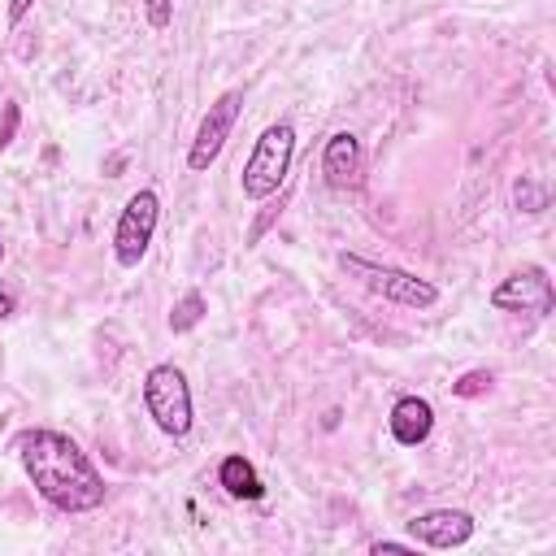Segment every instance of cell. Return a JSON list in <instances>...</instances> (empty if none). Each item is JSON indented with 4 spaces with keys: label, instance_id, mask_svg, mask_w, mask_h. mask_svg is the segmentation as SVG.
Here are the masks:
<instances>
[{
    "label": "cell",
    "instance_id": "1",
    "mask_svg": "<svg viewBox=\"0 0 556 556\" xmlns=\"http://www.w3.org/2000/svg\"><path fill=\"white\" fill-rule=\"evenodd\" d=\"M17 456H22V469L35 482V491L61 513H91L109 495V486L96 473V465L87 460V452L61 430H43V426L22 430Z\"/></svg>",
    "mask_w": 556,
    "mask_h": 556
},
{
    "label": "cell",
    "instance_id": "2",
    "mask_svg": "<svg viewBox=\"0 0 556 556\" xmlns=\"http://www.w3.org/2000/svg\"><path fill=\"white\" fill-rule=\"evenodd\" d=\"M339 265H343L348 278H356L361 287H369L374 295H382V300H391V304H404V308H430V304L439 300V287L426 282V278H417V274H408V269L378 265V261H365V256H356V252H343Z\"/></svg>",
    "mask_w": 556,
    "mask_h": 556
},
{
    "label": "cell",
    "instance_id": "3",
    "mask_svg": "<svg viewBox=\"0 0 556 556\" xmlns=\"http://www.w3.org/2000/svg\"><path fill=\"white\" fill-rule=\"evenodd\" d=\"M291 156H295V130L287 122L265 126L256 148H252V156H248V165H243V195L248 200H269L287 182Z\"/></svg>",
    "mask_w": 556,
    "mask_h": 556
},
{
    "label": "cell",
    "instance_id": "4",
    "mask_svg": "<svg viewBox=\"0 0 556 556\" xmlns=\"http://www.w3.org/2000/svg\"><path fill=\"white\" fill-rule=\"evenodd\" d=\"M143 404H148V417H152L165 434L182 439V434L191 430V387H187L182 369H174V365H152L148 378H143Z\"/></svg>",
    "mask_w": 556,
    "mask_h": 556
},
{
    "label": "cell",
    "instance_id": "5",
    "mask_svg": "<svg viewBox=\"0 0 556 556\" xmlns=\"http://www.w3.org/2000/svg\"><path fill=\"white\" fill-rule=\"evenodd\" d=\"M156 217H161V200H156L152 187H143V191H135L126 200V208H122V217L113 226V256H117V265L130 269V265L143 261V252L152 243V230H156Z\"/></svg>",
    "mask_w": 556,
    "mask_h": 556
},
{
    "label": "cell",
    "instance_id": "6",
    "mask_svg": "<svg viewBox=\"0 0 556 556\" xmlns=\"http://www.w3.org/2000/svg\"><path fill=\"white\" fill-rule=\"evenodd\" d=\"M556 304L552 295V278L543 265H526L517 274H508L495 291H491V308L500 313H530V317H547Z\"/></svg>",
    "mask_w": 556,
    "mask_h": 556
},
{
    "label": "cell",
    "instance_id": "7",
    "mask_svg": "<svg viewBox=\"0 0 556 556\" xmlns=\"http://www.w3.org/2000/svg\"><path fill=\"white\" fill-rule=\"evenodd\" d=\"M239 109H243V91H222V96L208 104V113H204V122H200V130H195V139H191V152H187V165H191V169H208V165L217 161V152L226 148V139H230V130H235Z\"/></svg>",
    "mask_w": 556,
    "mask_h": 556
},
{
    "label": "cell",
    "instance_id": "8",
    "mask_svg": "<svg viewBox=\"0 0 556 556\" xmlns=\"http://www.w3.org/2000/svg\"><path fill=\"white\" fill-rule=\"evenodd\" d=\"M408 534L426 547H460L473 539V517L465 508H430L408 521Z\"/></svg>",
    "mask_w": 556,
    "mask_h": 556
},
{
    "label": "cell",
    "instance_id": "9",
    "mask_svg": "<svg viewBox=\"0 0 556 556\" xmlns=\"http://www.w3.org/2000/svg\"><path fill=\"white\" fill-rule=\"evenodd\" d=\"M321 174H326V182H330L334 191L356 187V178H361V139H356L352 130H334V135L326 139Z\"/></svg>",
    "mask_w": 556,
    "mask_h": 556
},
{
    "label": "cell",
    "instance_id": "10",
    "mask_svg": "<svg viewBox=\"0 0 556 556\" xmlns=\"http://www.w3.org/2000/svg\"><path fill=\"white\" fill-rule=\"evenodd\" d=\"M430 430H434V408L421 395L395 400V408H391V434H395V443L417 447V443L430 439Z\"/></svg>",
    "mask_w": 556,
    "mask_h": 556
},
{
    "label": "cell",
    "instance_id": "11",
    "mask_svg": "<svg viewBox=\"0 0 556 556\" xmlns=\"http://www.w3.org/2000/svg\"><path fill=\"white\" fill-rule=\"evenodd\" d=\"M217 482H222L226 495H235V500H261V495H265V486H261L252 460H243V456H226L222 469H217Z\"/></svg>",
    "mask_w": 556,
    "mask_h": 556
},
{
    "label": "cell",
    "instance_id": "12",
    "mask_svg": "<svg viewBox=\"0 0 556 556\" xmlns=\"http://www.w3.org/2000/svg\"><path fill=\"white\" fill-rule=\"evenodd\" d=\"M208 313V304H204V295L200 291H187L174 308H169V330L174 334H187V330H195L200 326V317Z\"/></svg>",
    "mask_w": 556,
    "mask_h": 556
},
{
    "label": "cell",
    "instance_id": "13",
    "mask_svg": "<svg viewBox=\"0 0 556 556\" xmlns=\"http://www.w3.org/2000/svg\"><path fill=\"white\" fill-rule=\"evenodd\" d=\"M513 204H517L521 213H543V208H547V187H539V182H530V178H517V182H513Z\"/></svg>",
    "mask_w": 556,
    "mask_h": 556
},
{
    "label": "cell",
    "instance_id": "14",
    "mask_svg": "<svg viewBox=\"0 0 556 556\" xmlns=\"http://www.w3.org/2000/svg\"><path fill=\"white\" fill-rule=\"evenodd\" d=\"M491 382H495V378H491V369H469L465 378H456V382H452V391H456L460 400H473V395H486V391H491Z\"/></svg>",
    "mask_w": 556,
    "mask_h": 556
},
{
    "label": "cell",
    "instance_id": "15",
    "mask_svg": "<svg viewBox=\"0 0 556 556\" xmlns=\"http://www.w3.org/2000/svg\"><path fill=\"white\" fill-rule=\"evenodd\" d=\"M143 13H148V26L152 30H165L169 17H174V0H143Z\"/></svg>",
    "mask_w": 556,
    "mask_h": 556
},
{
    "label": "cell",
    "instance_id": "16",
    "mask_svg": "<svg viewBox=\"0 0 556 556\" xmlns=\"http://www.w3.org/2000/svg\"><path fill=\"white\" fill-rule=\"evenodd\" d=\"M17 117H22V109H17L13 100H9V104H4V126H0V148H9V143H13V130H17Z\"/></svg>",
    "mask_w": 556,
    "mask_h": 556
},
{
    "label": "cell",
    "instance_id": "17",
    "mask_svg": "<svg viewBox=\"0 0 556 556\" xmlns=\"http://www.w3.org/2000/svg\"><path fill=\"white\" fill-rule=\"evenodd\" d=\"M35 0H9V26H17L22 17H26V9H30Z\"/></svg>",
    "mask_w": 556,
    "mask_h": 556
},
{
    "label": "cell",
    "instance_id": "18",
    "mask_svg": "<svg viewBox=\"0 0 556 556\" xmlns=\"http://www.w3.org/2000/svg\"><path fill=\"white\" fill-rule=\"evenodd\" d=\"M369 552H378V556H382V552H408V543H395V539H378Z\"/></svg>",
    "mask_w": 556,
    "mask_h": 556
},
{
    "label": "cell",
    "instance_id": "19",
    "mask_svg": "<svg viewBox=\"0 0 556 556\" xmlns=\"http://www.w3.org/2000/svg\"><path fill=\"white\" fill-rule=\"evenodd\" d=\"M13 308H17V300H13V295H9V291H4V287H0V317H9V313H13Z\"/></svg>",
    "mask_w": 556,
    "mask_h": 556
},
{
    "label": "cell",
    "instance_id": "20",
    "mask_svg": "<svg viewBox=\"0 0 556 556\" xmlns=\"http://www.w3.org/2000/svg\"><path fill=\"white\" fill-rule=\"evenodd\" d=\"M0 256H4V243H0Z\"/></svg>",
    "mask_w": 556,
    "mask_h": 556
}]
</instances>
